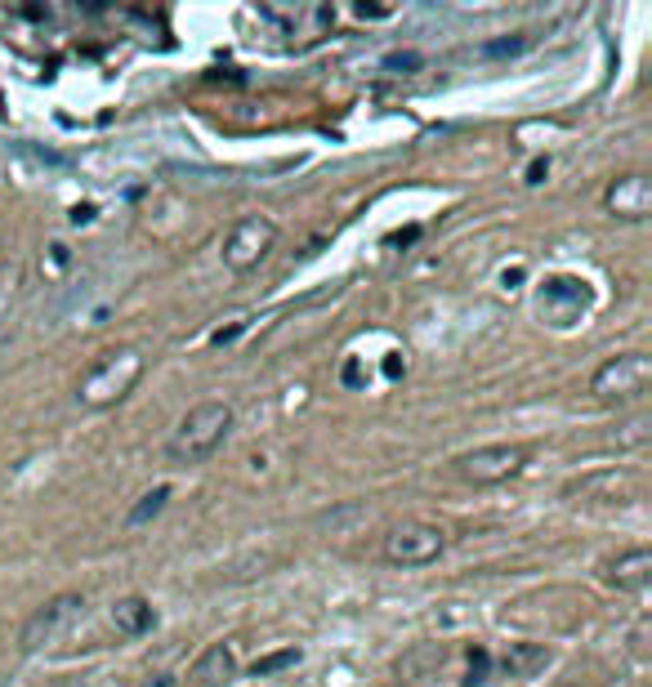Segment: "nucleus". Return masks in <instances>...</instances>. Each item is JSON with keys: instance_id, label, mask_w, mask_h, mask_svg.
Returning a JSON list of instances; mask_svg holds the SVG:
<instances>
[{"instance_id": "12", "label": "nucleus", "mask_w": 652, "mask_h": 687, "mask_svg": "<svg viewBox=\"0 0 652 687\" xmlns=\"http://www.w3.org/2000/svg\"><path fill=\"white\" fill-rule=\"evenodd\" d=\"M550 661H554V652H550L546 643H509V652L501 656V665H505L514 678H532V674H541Z\"/></svg>"}, {"instance_id": "13", "label": "nucleus", "mask_w": 652, "mask_h": 687, "mask_svg": "<svg viewBox=\"0 0 652 687\" xmlns=\"http://www.w3.org/2000/svg\"><path fill=\"white\" fill-rule=\"evenodd\" d=\"M170 496H175V487H170V483H157L153 492H144L135 505L125 509V527H130V531H139V527H148L153 518H161V514H166V505H170Z\"/></svg>"}, {"instance_id": "9", "label": "nucleus", "mask_w": 652, "mask_h": 687, "mask_svg": "<svg viewBox=\"0 0 652 687\" xmlns=\"http://www.w3.org/2000/svg\"><path fill=\"white\" fill-rule=\"evenodd\" d=\"M599 581L617 594H643L652 585V549L648 544H630L617 559H608L599 567Z\"/></svg>"}, {"instance_id": "2", "label": "nucleus", "mask_w": 652, "mask_h": 687, "mask_svg": "<svg viewBox=\"0 0 652 687\" xmlns=\"http://www.w3.org/2000/svg\"><path fill=\"white\" fill-rule=\"evenodd\" d=\"M148 371V358L144 349H135V344H116V349H103L77 380V402L86 410H108L116 402H125L130 393L139 388Z\"/></svg>"}, {"instance_id": "3", "label": "nucleus", "mask_w": 652, "mask_h": 687, "mask_svg": "<svg viewBox=\"0 0 652 687\" xmlns=\"http://www.w3.org/2000/svg\"><path fill=\"white\" fill-rule=\"evenodd\" d=\"M86 607L90 598L81 589H63L54 598H45L19 630V652L23 656H41V652H54L63 639H68L81 621H86Z\"/></svg>"}, {"instance_id": "5", "label": "nucleus", "mask_w": 652, "mask_h": 687, "mask_svg": "<svg viewBox=\"0 0 652 687\" xmlns=\"http://www.w3.org/2000/svg\"><path fill=\"white\" fill-rule=\"evenodd\" d=\"M532 460V447L524 442H487L474 451H461L451 460V473L461 477L465 487H501L509 477H518Z\"/></svg>"}, {"instance_id": "7", "label": "nucleus", "mask_w": 652, "mask_h": 687, "mask_svg": "<svg viewBox=\"0 0 652 687\" xmlns=\"http://www.w3.org/2000/svg\"><path fill=\"white\" fill-rule=\"evenodd\" d=\"M652 384V362L648 353L630 349V353H617V358H604L591 375V397L604 402V406H630L648 393Z\"/></svg>"}, {"instance_id": "14", "label": "nucleus", "mask_w": 652, "mask_h": 687, "mask_svg": "<svg viewBox=\"0 0 652 687\" xmlns=\"http://www.w3.org/2000/svg\"><path fill=\"white\" fill-rule=\"evenodd\" d=\"M295 661H300V652H295V647H286V652H278V656H265V661H255V665H250V674H255V678H269V674L286 669V665H295Z\"/></svg>"}, {"instance_id": "10", "label": "nucleus", "mask_w": 652, "mask_h": 687, "mask_svg": "<svg viewBox=\"0 0 652 687\" xmlns=\"http://www.w3.org/2000/svg\"><path fill=\"white\" fill-rule=\"evenodd\" d=\"M108 626H112L116 639H144V634L157 630V607H153V598H144V594H125V598L112 602Z\"/></svg>"}, {"instance_id": "1", "label": "nucleus", "mask_w": 652, "mask_h": 687, "mask_svg": "<svg viewBox=\"0 0 652 687\" xmlns=\"http://www.w3.org/2000/svg\"><path fill=\"white\" fill-rule=\"evenodd\" d=\"M233 425H237L233 402H224V397H202L198 406H188L183 416H179V425L170 429V438H166V460L179 464V469L206 464V460L228 442Z\"/></svg>"}, {"instance_id": "11", "label": "nucleus", "mask_w": 652, "mask_h": 687, "mask_svg": "<svg viewBox=\"0 0 652 687\" xmlns=\"http://www.w3.org/2000/svg\"><path fill=\"white\" fill-rule=\"evenodd\" d=\"M237 678V656L228 643H211L198 661H192V683L198 687H224Z\"/></svg>"}, {"instance_id": "6", "label": "nucleus", "mask_w": 652, "mask_h": 687, "mask_svg": "<svg viewBox=\"0 0 652 687\" xmlns=\"http://www.w3.org/2000/svg\"><path fill=\"white\" fill-rule=\"evenodd\" d=\"M278 224L269 215H241L228 224L224 241H220V259L228 272H237V278H246V272H255L259 263H265L273 250H278Z\"/></svg>"}, {"instance_id": "15", "label": "nucleus", "mask_w": 652, "mask_h": 687, "mask_svg": "<svg viewBox=\"0 0 652 687\" xmlns=\"http://www.w3.org/2000/svg\"><path fill=\"white\" fill-rule=\"evenodd\" d=\"M532 36L528 32H518V41H496V45H483V54H518V49H528Z\"/></svg>"}, {"instance_id": "4", "label": "nucleus", "mask_w": 652, "mask_h": 687, "mask_svg": "<svg viewBox=\"0 0 652 687\" xmlns=\"http://www.w3.org/2000/svg\"><path fill=\"white\" fill-rule=\"evenodd\" d=\"M442 554H447V531L425 518H403L380 536V563L403 567V572L434 567Z\"/></svg>"}, {"instance_id": "8", "label": "nucleus", "mask_w": 652, "mask_h": 687, "mask_svg": "<svg viewBox=\"0 0 652 687\" xmlns=\"http://www.w3.org/2000/svg\"><path fill=\"white\" fill-rule=\"evenodd\" d=\"M604 211L621 224H643L652 215V179L643 170H626L604 188Z\"/></svg>"}]
</instances>
